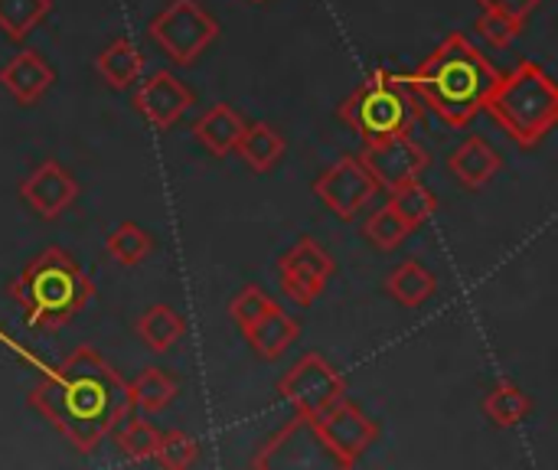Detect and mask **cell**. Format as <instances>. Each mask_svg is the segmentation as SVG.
I'll return each instance as SVG.
<instances>
[{
    "label": "cell",
    "mask_w": 558,
    "mask_h": 470,
    "mask_svg": "<svg viewBox=\"0 0 558 470\" xmlns=\"http://www.w3.org/2000/svg\"><path fill=\"white\" fill-rule=\"evenodd\" d=\"M43 383L29 389V409L43 415L78 455L98 451V445L131 412L128 383L118 370L92 347L72 350L62 366H46Z\"/></svg>",
    "instance_id": "cell-1"
},
{
    "label": "cell",
    "mask_w": 558,
    "mask_h": 470,
    "mask_svg": "<svg viewBox=\"0 0 558 470\" xmlns=\"http://www.w3.org/2000/svg\"><path fill=\"white\" fill-rule=\"evenodd\" d=\"M500 75L504 72L464 33H451L435 46L425 62H418L412 72H402L399 79L445 124L468 128L484 111Z\"/></svg>",
    "instance_id": "cell-2"
},
{
    "label": "cell",
    "mask_w": 558,
    "mask_h": 470,
    "mask_svg": "<svg viewBox=\"0 0 558 470\" xmlns=\"http://www.w3.org/2000/svg\"><path fill=\"white\" fill-rule=\"evenodd\" d=\"M7 294L23 308L26 327L52 334L88 308L95 285L65 249L49 245L26 262L16 281L7 285Z\"/></svg>",
    "instance_id": "cell-3"
},
{
    "label": "cell",
    "mask_w": 558,
    "mask_h": 470,
    "mask_svg": "<svg viewBox=\"0 0 558 470\" xmlns=\"http://www.w3.org/2000/svg\"><path fill=\"white\" fill-rule=\"evenodd\" d=\"M484 111L510 134L523 150L539 147L558 124L556 79L533 59H520L513 72L500 75Z\"/></svg>",
    "instance_id": "cell-4"
},
{
    "label": "cell",
    "mask_w": 558,
    "mask_h": 470,
    "mask_svg": "<svg viewBox=\"0 0 558 470\" xmlns=\"http://www.w3.org/2000/svg\"><path fill=\"white\" fill-rule=\"evenodd\" d=\"M418 118H422L418 95L396 72H386V69H376L340 105V121L353 128L366 144L392 137V134H409Z\"/></svg>",
    "instance_id": "cell-5"
},
{
    "label": "cell",
    "mask_w": 558,
    "mask_h": 470,
    "mask_svg": "<svg viewBox=\"0 0 558 470\" xmlns=\"http://www.w3.org/2000/svg\"><path fill=\"white\" fill-rule=\"evenodd\" d=\"M219 20L199 0H170L147 23L150 43L177 65H193L219 39Z\"/></svg>",
    "instance_id": "cell-6"
},
{
    "label": "cell",
    "mask_w": 558,
    "mask_h": 470,
    "mask_svg": "<svg viewBox=\"0 0 558 470\" xmlns=\"http://www.w3.org/2000/svg\"><path fill=\"white\" fill-rule=\"evenodd\" d=\"M278 396L304 419H317L327 409H333L340 399H347V379L320 357V353H304L281 379H278Z\"/></svg>",
    "instance_id": "cell-7"
},
{
    "label": "cell",
    "mask_w": 558,
    "mask_h": 470,
    "mask_svg": "<svg viewBox=\"0 0 558 470\" xmlns=\"http://www.w3.org/2000/svg\"><path fill=\"white\" fill-rule=\"evenodd\" d=\"M311 432L317 435V442L324 445V451L340 465V468H353L360 465V458L376 445L379 438V425L353 402V399H340L333 409H327L324 415L307 422Z\"/></svg>",
    "instance_id": "cell-8"
},
{
    "label": "cell",
    "mask_w": 558,
    "mask_h": 470,
    "mask_svg": "<svg viewBox=\"0 0 558 470\" xmlns=\"http://www.w3.org/2000/svg\"><path fill=\"white\" fill-rule=\"evenodd\" d=\"M376 193H379V186L356 154L340 157L333 167H327L314 180V196L343 222H350L356 213H363L376 200Z\"/></svg>",
    "instance_id": "cell-9"
},
{
    "label": "cell",
    "mask_w": 558,
    "mask_h": 470,
    "mask_svg": "<svg viewBox=\"0 0 558 470\" xmlns=\"http://www.w3.org/2000/svg\"><path fill=\"white\" fill-rule=\"evenodd\" d=\"M337 265L333 255L324 252L311 236L298 239L281 258H278V278H281V291L288 294V301H294L298 308H311L327 281L333 278Z\"/></svg>",
    "instance_id": "cell-10"
},
{
    "label": "cell",
    "mask_w": 558,
    "mask_h": 470,
    "mask_svg": "<svg viewBox=\"0 0 558 470\" xmlns=\"http://www.w3.org/2000/svg\"><path fill=\"white\" fill-rule=\"evenodd\" d=\"M356 157L373 173L379 190H392L405 180H418L432 167V154L409 134H392V137L373 141Z\"/></svg>",
    "instance_id": "cell-11"
},
{
    "label": "cell",
    "mask_w": 558,
    "mask_h": 470,
    "mask_svg": "<svg viewBox=\"0 0 558 470\" xmlns=\"http://www.w3.org/2000/svg\"><path fill=\"white\" fill-rule=\"evenodd\" d=\"M20 196L39 219H59L78 200V180L59 160H43L20 183Z\"/></svg>",
    "instance_id": "cell-12"
},
{
    "label": "cell",
    "mask_w": 558,
    "mask_h": 470,
    "mask_svg": "<svg viewBox=\"0 0 558 470\" xmlns=\"http://www.w3.org/2000/svg\"><path fill=\"white\" fill-rule=\"evenodd\" d=\"M196 95L167 69L154 72L147 82H141V88L134 92V108L157 128V131H167L173 128L190 108H193Z\"/></svg>",
    "instance_id": "cell-13"
},
{
    "label": "cell",
    "mask_w": 558,
    "mask_h": 470,
    "mask_svg": "<svg viewBox=\"0 0 558 470\" xmlns=\"http://www.w3.org/2000/svg\"><path fill=\"white\" fill-rule=\"evenodd\" d=\"M56 82V69L33 49H23L0 69V85L13 95L16 105H36Z\"/></svg>",
    "instance_id": "cell-14"
},
{
    "label": "cell",
    "mask_w": 558,
    "mask_h": 470,
    "mask_svg": "<svg viewBox=\"0 0 558 470\" xmlns=\"http://www.w3.org/2000/svg\"><path fill=\"white\" fill-rule=\"evenodd\" d=\"M504 167L500 150L487 141V137H468L464 144H458L448 157V170L451 177L464 186V190H481L487 186Z\"/></svg>",
    "instance_id": "cell-15"
},
{
    "label": "cell",
    "mask_w": 558,
    "mask_h": 470,
    "mask_svg": "<svg viewBox=\"0 0 558 470\" xmlns=\"http://www.w3.org/2000/svg\"><path fill=\"white\" fill-rule=\"evenodd\" d=\"M242 337L252 344V350H255L262 360L275 363V360H281V357L298 344L301 324H298L288 311L275 308V311L262 314L258 321H252L248 327H242Z\"/></svg>",
    "instance_id": "cell-16"
},
{
    "label": "cell",
    "mask_w": 558,
    "mask_h": 470,
    "mask_svg": "<svg viewBox=\"0 0 558 470\" xmlns=\"http://www.w3.org/2000/svg\"><path fill=\"white\" fill-rule=\"evenodd\" d=\"M193 134L213 157H229L245 134V118L232 105L219 101L193 124Z\"/></svg>",
    "instance_id": "cell-17"
},
{
    "label": "cell",
    "mask_w": 558,
    "mask_h": 470,
    "mask_svg": "<svg viewBox=\"0 0 558 470\" xmlns=\"http://www.w3.org/2000/svg\"><path fill=\"white\" fill-rule=\"evenodd\" d=\"M239 157L245 160L248 170L255 173H271L278 167V160L284 157L288 150V141L281 131H275L268 121H255V124H245V134L239 141Z\"/></svg>",
    "instance_id": "cell-18"
},
{
    "label": "cell",
    "mask_w": 558,
    "mask_h": 470,
    "mask_svg": "<svg viewBox=\"0 0 558 470\" xmlns=\"http://www.w3.org/2000/svg\"><path fill=\"white\" fill-rule=\"evenodd\" d=\"M386 291H389L392 301H399L402 308H412V311H415V308H425V304L435 298L438 278H435L418 258H409V262H402L399 268L389 272Z\"/></svg>",
    "instance_id": "cell-19"
},
{
    "label": "cell",
    "mask_w": 558,
    "mask_h": 470,
    "mask_svg": "<svg viewBox=\"0 0 558 470\" xmlns=\"http://www.w3.org/2000/svg\"><path fill=\"white\" fill-rule=\"evenodd\" d=\"M177 396H180V379L160 366H147L141 370V376L128 383V399L134 412H163L173 406Z\"/></svg>",
    "instance_id": "cell-20"
},
{
    "label": "cell",
    "mask_w": 558,
    "mask_h": 470,
    "mask_svg": "<svg viewBox=\"0 0 558 470\" xmlns=\"http://www.w3.org/2000/svg\"><path fill=\"white\" fill-rule=\"evenodd\" d=\"M144 69V56L137 52V46L128 36H118L114 43H108L98 56H95V72L105 79L108 88L124 92L131 82H137Z\"/></svg>",
    "instance_id": "cell-21"
},
{
    "label": "cell",
    "mask_w": 558,
    "mask_h": 470,
    "mask_svg": "<svg viewBox=\"0 0 558 470\" xmlns=\"http://www.w3.org/2000/svg\"><path fill=\"white\" fill-rule=\"evenodd\" d=\"M134 334L141 337V344H144L150 353H167V350H173V347L183 340L186 321H183L173 308L154 304V308H147V311L137 317Z\"/></svg>",
    "instance_id": "cell-22"
},
{
    "label": "cell",
    "mask_w": 558,
    "mask_h": 470,
    "mask_svg": "<svg viewBox=\"0 0 558 470\" xmlns=\"http://www.w3.org/2000/svg\"><path fill=\"white\" fill-rule=\"evenodd\" d=\"M389 206L412 226V232L418 229V226H425L435 213H438V196L422 183V177L418 180H405V183H399V186H392L389 190Z\"/></svg>",
    "instance_id": "cell-23"
},
{
    "label": "cell",
    "mask_w": 558,
    "mask_h": 470,
    "mask_svg": "<svg viewBox=\"0 0 558 470\" xmlns=\"http://www.w3.org/2000/svg\"><path fill=\"white\" fill-rule=\"evenodd\" d=\"M530 412H533V402H530V396L517 383H497L484 396V415L497 429H517Z\"/></svg>",
    "instance_id": "cell-24"
},
{
    "label": "cell",
    "mask_w": 558,
    "mask_h": 470,
    "mask_svg": "<svg viewBox=\"0 0 558 470\" xmlns=\"http://www.w3.org/2000/svg\"><path fill=\"white\" fill-rule=\"evenodd\" d=\"M111 435H114L118 451L128 461H154V455L160 448V432L150 422H144L141 415H134V409L118 422V429Z\"/></svg>",
    "instance_id": "cell-25"
},
{
    "label": "cell",
    "mask_w": 558,
    "mask_h": 470,
    "mask_svg": "<svg viewBox=\"0 0 558 470\" xmlns=\"http://www.w3.org/2000/svg\"><path fill=\"white\" fill-rule=\"evenodd\" d=\"M49 13L52 0H0V33L10 43H23Z\"/></svg>",
    "instance_id": "cell-26"
},
{
    "label": "cell",
    "mask_w": 558,
    "mask_h": 470,
    "mask_svg": "<svg viewBox=\"0 0 558 470\" xmlns=\"http://www.w3.org/2000/svg\"><path fill=\"white\" fill-rule=\"evenodd\" d=\"M105 249H108V255H111L118 265L134 268V265H141V262L154 252V239H150V232H144L137 222H121L118 229L108 232Z\"/></svg>",
    "instance_id": "cell-27"
},
{
    "label": "cell",
    "mask_w": 558,
    "mask_h": 470,
    "mask_svg": "<svg viewBox=\"0 0 558 470\" xmlns=\"http://www.w3.org/2000/svg\"><path fill=\"white\" fill-rule=\"evenodd\" d=\"M363 236L369 239V245L373 249H379V252H392V249H399L409 236H412V226L386 203V206H379L369 219H366V226H363Z\"/></svg>",
    "instance_id": "cell-28"
},
{
    "label": "cell",
    "mask_w": 558,
    "mask_h": 470,
    "mask_svg": "<svg viewBox=\"0 0 558 470\" xmlns=\"http://www.w3.org/2000/svg\"><path fill=\"white\" fill-rule=\"evenodd\" d=\"M275 308H281L271 294H265L258 285H245L232 301H229V317L235 321V327L242 330V327H248L252 321H258L262 314H268V311H275Z\"/></svg>",
    "instance_id": "cell-29"
},
{
    "label": "cell",
    "mask_w": 558,
    "mask_h": 470,
    "mask_svg": "<svg viewBox=\"0 0 558 470\" xmlns=\"http://www.w3.org/2000/svg\"><path fill=\"white\" fill-rule=\"evenodd\" d=\"M196 458H199V445L186 432H167V435H160V448L154 455V461L160 468L183 470L190 468Z\"/></svg>",
    "instance_id": "cell-30"
},
{
    "label": "cell",
    "mask_w": 558,
    "mask_h": 470,
    "mask_svg": "<svg viewBox=\"0 0 558 470\" xmlns=\"http://www.w3.org/2000/svg\"><path fill=\"white\" fill-rule=\"evenodd\" d=\"M477 29H481V36H484L494 49H507V46H513V39L523 33V23L510 20V16H500V13H494V10H481Z\"/></svg>",
    "instance_id": "cell-31"
},
{
    "label": "cell",
    "mask_w": 558,
    "mask_h": 470,
    "mask_svg": "<svg viewBox=\"0 0 558 470\" xmlns=\"http://www.w3.org/2000/svg\"><path fill=\"white\" fill-rule=\"evenodd\" d=\"M477 3H481V10H494L500 16H510L517 23H526L539 10L543 0H477Z\"/></svg>",
    "instance_id": "cell-32"
},
{
    "label": "cell",
    "mask_w": 558,
    "mask_h": 470,
    "mask_svg": "<svg viewBox=\"0 0 558 470\" xmlns=\"http://www.w3.org/2000/svg\"><path fill=\"white\" fill-rule=\"evenodd\" d=\"M252 3H265V0H252Z\"/></svg>",
    "instance_id": "cell-33"
}]
</instances>
